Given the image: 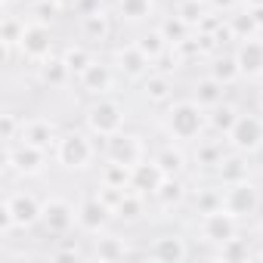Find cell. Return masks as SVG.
<instances>
[{"label":"cell","mask_w":263,"mask_h":263,"mask_svg":"<svg viewBox=\"0 0 263 263\" xmlns=\"http://www.w3.org/2000/svg\"><path fill=\"white\" fill-rule=\"evenodd\" d=\"M257 102H260V111H263V90H260V96H257Z\"/></svg>","instance_id":"bcb514c9"},{"label":"cell","mask_w":263,"mask_h":263,"mask_svg":"<svg viewBox=\"0 0 263 263\" xmlns=\"http://www.w3.org/2000/svg\"><path fill=\"white\" fill-rule=\"evenodd\" d=\"M220 251H217V257L220 260H248L251 257V248H248V241L245 238H238V235H232V238H226L223 245H217Z\"/></svg>","instance_id":"836d02e7"},{"label":"cell","mask_w":263,"mask_h":263,"mask_svg":"<svg viewBox=\"0 0 263 263\" xmlns=\"http://www.w3.org/2000/svg\"><path fill=\"white\" fill-rule=\"evenodd\" d=\"M96 158V149L90 143L87 134L81 130H71V134H62L59 143H56V161L65 167V171H87Z\"/></svg>","instance_id":"3957f363"},{"label":"cell","mask_w":263,"mask_h":263,"mask_svg":"<svg viewBox=\"0 0 263 263\" xmlns=\"http://www.w3.org/2000/svg\"><path fill=\"white\" fill-rule=\"evenodd\" d=\"M56 10H59V4L56 0H41V4L34 7V16H37V22H53V16H56Z\"/></svg>","instance_id":"b9f144b4"},{"label":"cell","mask_w":263,"mask_h":263,"mask_svg":"<svg viewBox=\"0 0 263 263\" xmlns=\"http://www.w3.org/2000/svg\"><path fill=\"white\" fill-rule=\"evenodd\" d=\"M41 223L50 235H68L71 226L78 223V208L65 198H50V201H44Z\"/></svg>","instance_id":"ba28073f"},{"label":"cell","mask_w":263,"mask_h":263,"mask_svg":"<svg viewBox=\"0 0 263 263\" xmlns=\"http://www.w3.org/2000/svg\"><path fill=\"white\" fill-rule=\"evenodd\" d=\"M7 167L16 171L19 177H37L47 167V149H37L31 143H13L7 146Z\"/></svg>","instance_id":"5b68a950"},{"label":"cell","mask_w":263,"mask_h":263,"mask_svg":"<svg viewBox=\"0 0 263 263\" xmlns=\"http://www.w3.org/2000/svg\"><path fill=\"white\" fill-rule=\"evenodd\" d=\"M115 211L96 195V198H84L81 204H78V226L81 229H87V232H93V235H99L102 229H105V223H108V217H111Z\"/></svg>","instance_id":"9a60e30c"},{"label":"cell","mask_w":263,"mask_h":263,"mask_svg":"<svg viewBox=\"0 0 263 263\" xmlns=\"http://www.w3.org/2000/svg\"><path fill=\"white\" fill-rule=\"evenodd\" d=\"M71 78V68L65 65V59H44L41 62V81L47 84V87H62L65 81Z\"/></svg>","instance_id":"d4e9b609"},{"label":"cell","mask_w":263,"mask_h":263,"mask_svg":"<svg viewBox=\"0 0 263 263\" xmlns=\"http://www.w3.org/2000/svg\"><path fill=\"white\" fill-rule=\"evenodd\" d=\"M155 10V0H118V13L124 22H143Z\"/></svg>","instance_id":"4316f807"},{"label":"cell","mask_w":263,"mask_h":263,"mask_svg":"<svg viewBox=\"0 0 263 263\" xmlns=\"http://www.w3.org/2000/svg\"><path fill=\"white\" fill-rule=\"evenodd\" d=\"M223 208V192L217 189H201L198 198H195V211L198 214H211V211H220Z\"/></svg>","instance_id":"60d3db41"},{"label":"cell","mask_w":263,"mask_h":263,"mask_svg":"<svg viewBox=\"0 0 263 263\" xmlns=\"http://www.w3.org/2000/svg\"><path fill=\"white\" fill-rule=\"evenodd\" d=\"M155 161L161 164V171H164L167 177H180V174H183V167H186L183 152H180V149H174V146H164V149L155 155Z\"/></svg>","instance_id":"1f68e13d"},{"label":"cell","mask_w":263,"mask_h":263,"mask_svg":"<svg viewBox=\"0 0 263 263\" xmlns=\"http://www.w3.org/2000/svg\"><path fill=\"white\" fill-rule=\"evenodd\" d=\"M130 174H134V167L118 164V161H108V164L102 167V186H111V189H130Z\"/></svg>","instance_id":"f546056e"},{"label":"cell","mask_w":263,"mask_h":263,"mask_svg":"<svg viewBox=\"0 0 263 263\" xmlns=\"http://www.w3.org/2000/svg\"><path fill=\"white\" fill-rule=\"evenodd\" d=\"M124 118H127L124 105L118 99H108V96L93 99L87 105V115H84L87 130H90L93 137H102V140H108V137L118 134V130H124Z\"/></svg>","instance_id":"7a4b0ae2"},{"label":"cell","mask_w":263,"mask_h":263,"mask_svg":"<svg viewBox=\"0 0 263 263\" xmlns=\"http://www.w3.org/2000/svg\"><path fill=\"white\" fill-rule=\"evenodd\" d=\"M19 140L50 152V149L59 143V134H56V124H53V121H47V118H34V121H25L22 137H19Z\"/></svg>","instance_id":"2e32d148"},{"label":"cell","mask_w":263,"mask_h":263,"mask_svg":"<svg viewBox=\"0 0 263 263\" xmlns=\"http://www.w3.org/2000/svg\"><path fill=\"white\" fill-rule=\"evenodd\" d=\"M56 4H62V0H56Z\"/></svg>","instance_id":"681fc988"},{"label":"cell","mask_w":263,"mask_h":263,"mask_svg":"<svg viewBox=\"0 0 263 263\" xmlns=\"http://www.w3.org/2000/svg\"><path fill=\"white\" fill-rule=\"evenodd\" d=\"M22 127H25V121H19L16 111H4V115H0V137H4L7 146H13L22 137Z\"/></svg>","instance_id":"e575fe53"},{"label":"cell","mask_w":263,"mask_h":263,"mask_svg":"<svg viewBox=\"0 0 263 263\" xmlns=\"http://www.w3.org/2000/svg\"><path fill=\"white\" fill-rule=\"evenodd\" d=\"M248 7H263V0H245Z\"/></svg>","instance_id":"f6af8a7d"},{"label":"cell","mask_w":263,"mask_h":263,"mask_svg":"<svg viewBox=\"0 0 263 263\" xmlns=\"http://www.w3.org/2000/svg\"><path fill=\"white\" fill-rule=\"evenodd\" d=\"M81 31H84V37H87V41H105V37L111 34L108 16H105L102 10H93V13H87V16L81 19Z\"/></svg>","instance_id":"7402d4cb"},{"label":"cell","mask_w":263,"mask_h":263,"mask_svg":"<svg viewBox=\"0 0 263 263\" xmlns=\"http://www.w3.org/2000/svg\"><path fill=\"white\" fill-rule=\"evenodd\" d=\"M229 28H232V34H235V41H248V37H254L257 22H254V16H251V10H248V13L229 16Z\"/></svg>","instance_id":"f35d334b"},{"label":"cell","mask_w":263,"mask_h":263,"mask_svg":"<svg viewBox=\"0 0 263 263\" xmlns=\"http://www.w3.org/2000/svg\"><path fill=\"white\" fill-rule=\"evenodd\" d=\"M143 204H146V195L127 189L118 198V204H115V217H121V220H140L143 217Z\"/></svg>","instance_id":"cb8c5ba5"},{"label":"cell","mask_w":263,"mask_h":263,"mask_svg":"<svg viewBox=\"0 0 263 263\" xmlns=\"http://www.w3.org/2000/svg\"><path fill=\"white\" fill-rule=\"evenodd\" d=\"M223 90H226V84H220L217 78H201L198 84H195V102L201 105V108H214V105H220L223 102Z\"/></svg>","instance_id":"44dd1931"},{"label":"cell","mask_w":263,"mask_h":263,"mask_svg":"<svg viewBox=\"0 0 263 263\" xmlns=\"http://www.w3.org/2000/svg\"><path fill=\"white\" fill-rule=\"evenodd\" d=\"M248 10H251V16H254L257 28H263V7H248Z\"/></svg>","instance_id":"ee69618b"},{"label":"cell","mask_w":263,"mask_h":263,"mask_svg":"<svg viewBox=\"0 0 263 263\" xmlns=\"http://www.w3.org/2000/svg\"><path fill=\"white\" fill-rule=\"evenodd\" d=\"M235 121H238V111H235L229 102L214 105V108H211V115H208V124L217 130V134H226V137H229V130L235 127Z\"/></svg>","instance_id":"83f0119b"},{"label":"cell","mask_w":263,"mask_h":263,"mask_svg":"<svg viewBox=\"0 0 263 263\" xmlns=\"http://www.w3.org/2000/svg\"><path fill=\"white\" fill-rule=\"evenodd\" d=\"M211 78H217L220 84H235L241 78V68H238V59L235 56H217L214 65H211Z\"/></svg>","instance_id":"f1b7e54d"},{"label":"cell","mask_w":263,"mask_h":263,"mask_svg":"<svg viewBox=\"0 0 263 263\" xmlns=\"http://www.w3.org/2000/svg\"><path fill=\"white\" fill-rule=\"evenodd\" d=\"M198 229H201V238L204 241H211V245H223L226 238H232L235 235V229H238V220L226 211V208H220V211H211V214H201V223H198Z\"/></svg>","instance_id":"8fae6325"},{"label":"cell","mask_w":263,"mask_h":263,"mask_svg":"<svg viewBox=\"0 0 263 263\" xmlns=\"http://www.w3.org/2000/svg\"><path fill=\"white\" fill-rule=\"evenodd\" d=\"M62 59H65V65L71 68V74H81V71L93 62V56H90V50H87V47H68Z\"/></svg>","instance_id":"ab89813d"},{"label":"cell","mask_w":263,"mask_h":263,"mask_svg":"<svg viewBox=\"0 0 263 263\" xmlns=\"http://www.w3.org/2000/svg\"><path fill=\"white\" fill-rule=\"evenodd\" d=\"M4 211L10 214V220H13L16 229H28V226H34V223L41 220L44 204H41L31 192H13V195L4 201Z\"/></svg>","instance_id":"30bf717a"},{"label":"cell","mask_w":263,"mask_h":263,"mask_svg":"<svg viewBox=\"0 0 263 263\" xmlns=\"http://www.w3.org/2000/svg\"><path fill=\"white\" fill-rule=\"evenodd\" d=\"M4 4H13V0H4Z\"/></svg>","instance_id":"c3c4849f"},{"label":"cell","mask_w":263,"mask_h":263,"mask_svg":"<svg viewBox=\"0 0 263 263\" xmlns=\"http://www.w3.org/2000/svg\"><path fill=\"white\" fill-rule=\"evenodd\" d=\"M208 4H211L214 10H220V13H229V10L235 7V0H208Z\"/></svg>","instance_id":"7bdbcfd3"},{"label":"cell","mask_w":263,"mask_h":263,"mask_svg":"<svg viewBox=\"0 0 263 263\" xmlns=\"http://www.w3.org/2000/svg\"><path fill=\"white\" fill-rule=\"evenodd\" d=\"M235 59H238L241 74H248V78H260V74H263V44H260V41L248 37V41L238 47Z\"/></svg>","instance_id":"ac0fdd59"},{"label":"cell","mask_w":263,"mask_h":263,"mask_svg":"<svg viewBox=\"0 0 263 263\" xmlns=\"http://www.w3.org/2000/svg\"><path fill=\"white\" fill-rule=\"evenodd\" d=\"M115 65H118V71L124 74V78H130V81H140V78H146L149 71H152V59L137 47V44H124V47H118L115 50Z\"/></svg>","instance_id":"7c38bea8"},{"label":"cell","mask_w":263,"mask_h":263,"mask_svg":"<svg viewBox=\"0 0 263 263\" xmlns=\"http://www.w3.org/2000/svg\"><path fill=\"white\" fill-rule=\"evenodd\" d=\"M223 208L235 217V220H245V217H254L257 208H260V192L251 180H238V183H226V192H223Z\"/></svg>","instance_id":"277c9868"},{"label":"cell","mask_w":263,"mask_h":263,"mask_svg":"<svg viewBox=\"0 0 263 263\" xmlns=\"http://www.w3.org/2000/svg\"><path fill=\"white\" fill-rule=\"evenodd\" d=\"M204 127H208V115L195 99H186V102H177L167 108V130H171L174 140L192 143L201 137Z\"/></svg>","instance_id":"6da1fadb"},{"label":"cell","mask_w":263,"mask_h":263,"mask_svg":"<svg viewBox=\"0 0 263 263\" xmlns=\"http://www.w3.org/2000/svg\"><path fill=\"white\" fill-rule=\"evenodd\" d=\"M164 171H161V164L152 158H143L140 164H134V174H130V189L134 192H140V195H155L158 192V186L164 183Z\"/></svg>","instance_id":"4fadbf2b"},{"label":"cell","mask_w":263,"mask_h":263,"mask_svg":"<svg viewBox=\"0 0 263 263\" xmlns=\"http://www.w3.org/2000/svg\"><path fill=\"white\" fill-rule=\"evenodd\" d=\"M78 84H81V90L90 93V96H105V93L111 90V84H115V71H111V65L93 59V62L78 74Z\"/></svg>","instance_id":"5bb4252c"},{"label":"cell","mask_w":263,"mask_h":263,"mask_svg":"<svg viewBox=\"0 0 263 263\" xmlns=\"http://www.w3.org/2000/svg\"><path fill=\"white\" fill-rule=\"evenodd\" d=\"M217 174H220V180H223V183H238V180H248V167H245V161H241L238 155L223 158V164L217 167Z\"/></svg>","instance_id":"8d00e7d4"},{"label":"cell","mask_w":263,"mask_h":263,"mask_svg":"<svg viewBox=\"0 0 263 263\" xmlns=\"http://www.w3.org/2000/svg\"><path fill=\"white\" fill-rule=\"evenodd\" d=\"M229 146L235 152H257L263 146V118L257 115H238L235 127L229 130Z\"/></svg>","instance_id":"52a82bcc"},{"label":"cell","mask_w":263,"mask_h":263,"mask_svg":"<svg viewBox=\"0 0 263 263\" xmlns=\"http://www.w3.org/2000/svg\"><path fill=\"white\" fill-rule=\"evenodd\" d=\"M204 4H208V0H204Z\"/></svg>","instance_id":"f907efd6"},{"label":"cell","mask_w":263,"mask_h":263,"mask_svg":"<svg viewBox=\"0 0 263 263\" xmlns=\"http://www.w3.org/2000/svg\"><path fill=\"white\" fill-rule=\"evenodd\" d=\"M25 22L16 19V16H7L4 25H0V44H10V47H19L22 44V34H25Z\"/></svg>","instance_id":"d590c367"},{"label":"cell","mask_w":263,"mask_h":263,"mask_svg":"<svg viewBox=\"0 0 263 263\" xmlns=\"http://www.w3.org/2000/svg\"><path fill=\"white\" fill-rule=\"evenodd\" d=\"M158 31L164 34V41H167L171 47H177V44L189 41V31H192V25H189V22H183L180 16H171V19H164V22H161V28H158Z\"/></svg>","instance_id":"4dcf8cb0"},{"label":"cell","mask_w":263,"mask_h":263,"mask_svg":"<svg viewBox=\"0 0 263 263\" xmlns=\"http://www.w3.org/2000/svg\"><path fill=\"white\" fill-rule=\"evenodd\" d=\"M177 16L183 22H189L192 28H198L204 22V0H183V4L177 7Z\"/></svg>","instance_id":"74e56055"},{"label":"cell","mask_w":263,"mask_h":263,"mask_svg":"<svg viewBox=\"0 0 263 263\" xmlns=\"http://www.w3.org/2000/svg\"><path fill=\"white\" fill-rule=\"evenodd\" d=\"M171 90H174V84H171V78L167 74H161V71H149L146 78H143V96L149 99V102H155V105H161V102H167L171 99Z\"/></svg>","instance_id":"ffe728a7"},{"label":"cell","mask_w":263,"mask_h":263,"mask_svg":"<svg viewBox=\"0 0 263 263\" xmlns=\"http://www.w3.org/2000/svg\"><path fill=\"white\" fill-rule=\"evenodd\" d=\"M130 254L127 241L121 235H99L96 245H93V257L102 260V263H115V260H124Z\"/></svg>","instance_id":"d6986e66"},{"label":"cell","mask_w":263,"mask_h":263,"mask_svg":"<svg viewBox=\"0 0 263 263\" xmlns=\"http://www.w3.org/2000/svg\"><path fill=\"white\" fill-rule=\"evenodd\" d=\"M183 198H186L183 180H180V177H164V183H161L158 192H155V201H158L161 208H177Z\"/></svg>","instance_id":"603a6c76"},{"label":"cell","mask_w":263,"mask_h":263,"mask_svg":"<svg viewBox=\"0 0 263 263\" xmlns=\"http://www.w3.org/2000/svg\"><path fill=\"white\" fill-rule=\"evenodd\" d=\"M19 50H22V56L31 59V62H44V59H50V56H53V34H50L47 22H37V19L28 22Z\"/></svg>","instance_id":"9c48e42d"},{"label":"cell","mask_w":263,"mask_h":263,"mask_svg":"<svg viewBox=\"0 0 263 263\" xmlns=\"http://www.w3.org/2000/svg\"><path fill=\"white\" fill-rule=\"evenodd\" d=\"M149 257L152 260H164V263H183L189 257V245H186L183 235H161V238L152 241Z\"/></svg>","instance_id":"e0dca14e"},{"label":"cell","mask_w":263,"mask_h":263,"mask_svg":"<svg viewBox=\"0 0 263 263\" xmlns=\"http://www.w3.org/2000/svg\"><path fill=\"white\" fill-rule=\"evenodd\" d=\"M257 257H260V260H263V248H260V251H257Z\"/></svg>","instance_id":"7dc6e473"},{"label":"cell","mask_w":263,"mask_h":263,"mask_svg":"<svg viewBox=\"0 0 263 263\" xmlns=\"http://www.w3.org/2000/svg\"><path fill=\"white\" fill-rule=\"evenodd\" d=\"M105 155L108 161H118V164H127V167H134L146 158V146L137 134H124V130H118L115 137L105 140Z\"/></svg>","instance_id":"8992f818"},{"label":"cell","mask_w":263,"mask_h":263,"mask_svg":"<svg viewBox=\"0 0 263 263\" xmlns=\"http://www.w3.org/2000/svg\"><path fill=\"white\" fill-rule=\"evenodd\" d=\"M226 158V149L220 140H198V149H195V161L201 167H220Z\"/></svg>","instance_id":"484cf974"},{"label":"cell","mask_w":263,"mask_h":263,"mask_svg":"<svg viewBox=\"0 0 263 263\" xmlns=\"http://www.w3.org/2000/svg\"><path fill=\"white\" fill-rule=\"evenodd\" d=\"M137 47H140L152 62H158V59L167 53V47H171V44L164 41V34H161V31H149V34H143V37L137 41Z\"/></svg>","instance_id":"d6a6232c"}]
</instances>
